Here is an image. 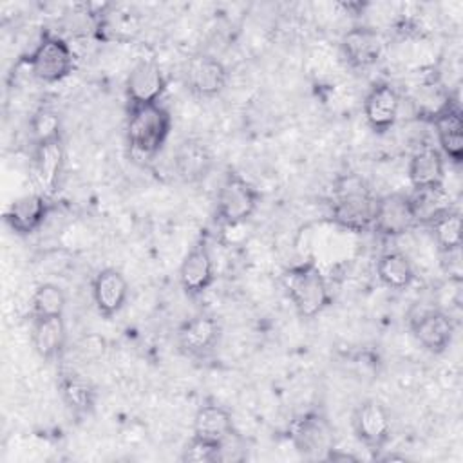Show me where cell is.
<instances>
[{"label":"cell","instance_id":"obj_1","mask_svg":"<svg viewBox=\"0 0 463 463\" xmlns=\"http://www.w3.org/2000/svg\"><path fill=\"white\" fill-rule=\"evenodd\" d=\"M282 286L302 318H315L331 306L327 280L313 259L286 268L282 271Z\"/></svg>","mask_w":463,"mask_h":463},{"label":"cell","instance_id":"obj_2","mask_svg":"<svg viewBox=\"0 0 463 463\" xmlns=\"http://www.w3.org/2000/svg\"><path fill=\"white\" fill-rule=\"evenodd\" d=\"M172 130V116L161 103L127 107V143L145 159L159 154Z\"/></svg>","mask_w":463,"mask_h":463},{"label":"cell","instance_id":"obj_3","mask_svg":"<svg viewBox=\"0 0 463 463\" xmlns=\"http://www.w3.org/2000/svg\"><path fill=\"white\" fill-rule=\"evenodd\" d=\"M378 197L354 175L342 177L333 190L331 221L349 232L362 233L373 228Z\"/></svg>","mask_w":463,"mask_h":463},{"label":"cell","instance_id":"obj_4","mask_svg":"<svg viewBox=\"0 0 463 463\" xmlns=\"http://www.w3.org/2000/svg\"><path fill=\"white\" fill-rule=\"evenodd\" d=\"M260 192L246 177L230 170L217 192L215 221L222 226H239L246 222L259 208Z\"/></svg>","mask_w":463,"mask_h":463},{"label":"cell","instance_id":"obj_5","mask_svg":"<svg viewBox=\"0 0 463 463\" xmlns=\"http://www.w3.org/2000/svg\"><path fill=\"white\" fill-rule=\"evenodd\" d=\"M27 71L43 83H58L72 74L76 58L71 45L58 34L43 33L34 49L24 58Z\"/></svg>","mask_w":463,"mask_h":463},{"label":"cell","instance_id":"obj_6","mask_svg":"<svg viewBox=\"0 0 463 463\" xmlns=\"http://www.w3.org/2000/svg\"><path fill=\"white\" fill-rule=\"evenodd\" d=\"M289 439L304 458L326 459L335 447V429L324 412L307 411L291 421Z\"/></svg>","mask_w":463,"mask_h":463},{"label":"cell","instance_id":"obj_7","mask_svg":"<svg viewBox=\"0 0 463 463\" xmlns=\"http://www.w3.org/2000/svg\"><path fill=\"white\" fill-rule=\"evenodd\" d=\"M409 327L414 340L432 354L445 353L454 338L452 318L438 307H421L411 313Z\"/></svg>","mask_w":463,"mask_h":463},{"label":"cell","instance_id":"obj_8","mask_svg":"<svg viewBox=\"0 0 463 463\" xmlns=\"http://www.w3.org/2000/svg\"><path fill=\"white\" fill-rule=\"evenodd\" d=\"M353 430L356 439L369 450H382L392 434L391 414L378 400H364L353 412Z\"/></svg>","mask_w":463,"mask_h":463},{"label":"cell","instance_id":"obj_9","mask_svg":"<svg viewBox=\"0 0 463 463\" xmlns=\"http://www.w3.org/2000/svg\"><path fill=\"white\" fill-rule=\"evenodd\" d=\"M215 280V264L206 237H199L183 257L179 266V282L190 297H201Z\"/></svg>","mask_w":463,"mask_h":463},{"label":"cell","instance_id":"obj_10","mask_svg":"<svg viewBox=\"0 0 463 463\" xmlns=\"http://www.w3.org/2000/svg\"><path fill=\"white\" fill-rule=\"evenodd\" d=\"M52 210V197L31 192L16 197L5 210L4 221L14 235L27 237L40 230Z\"/></svg>","mask_w":463,"mask_h":463},{"label":"cell","instance_id":"obj_11","mask_svg":"<svg viewBox=\"0 0 463 463\" xmlns=\"http://www.w3.org/2000/svg\"><path fill=\"white\" fill-rule=\"evenodd\" d=\"M63 163H65V152H63L61 139L34 145L33 163H31L34 192L52 197L60 186Z\"/></svg>","mask_w":463,"mask_h":463},{"label":"cell","instance_id":"obj_12","mask_svg":"<svg viewBox=\"0 0 463 463\" xmlns=\"http://www.w3.org/2000/svg\"><path fill=\"white\" fill-rule=\"evenodd\" d=\"M416 217L407 194H387L378 197L373 230L383 237H400L412 230Z\"/></svg>","mask_w":463,"mask_h":463},{"label":"cell","instance_id":"obj_13","mask_svg":"<svg viewBox=\"0 0 463 463\" xmlns=\"http://www.w3.org/2000/svg\"><path fill=\"white\" fill-rule=\"evenodd\" d=\"M166 90V76L159 63L152 60H141L136 63L125 81V94L128 105H150L159 103Z\"/></svg>","mask_w":463,"mask_h":463},{"label":"cell","instance_id":"obj_14","mask_svg":"<svg viewBox=\"0 0 463 463\" xmlns=\"http://www.w3.org/2000/svg\"><path fill=\"white\" fill-rule=\"evenodd\" d=\"M400 94L389 81H376L364 98V116L369 128L376 134L391 130L398 119Z\"/></svg>","mask_w":463,"mask_h":463},{"label":"cell","instance_id":"obj_15","mask_svg":"<svg viewBox=\"0 0 463 463\" xmlns=\"http://www.w3.org/2000/svg\"><path fill=\"white\" fill-rule=\"evenodd\" d=\"M184 81L192 94L199 98H215L228 83V69L213 56L197 54L186 63Z\"/></svg>","mask_w":463,"mask_h":463},{"label":"cell","instance_id":"obj_16","mask_svg":"<svg viewBox=\"0 0 463 463\" xmlns=\"http://www.w3.org/2000/svg\"><path fill=\"white\" fill-rule=\"evenodd\" d=\"M383 51L382 38L369 25H354L340 38V52L353 69H369L378 63Z\"/></svg>","mask_w":463,"mask_h":463},{"label":"cell","instance_id":"obj_17","mask_svg":"<svg viewBox=\"0 0 463 463\" xmlns=\"http://www.w3.org/2000/svg\"><path fill=\"white\" fill-rule=\"evenodd\" d=\"M128 298V282L116 268H103L92 279V300L105 318L118 315Z\"/></svg>","mask_w":463,"mask_h":463},{"label":"cell","instance_id":"obj_18","mask_svg":"<svg viewBox=\"0 0 463 463\" xmlns=\"http://www.w3.org/2000/svg\"><path fill=\"white\" fill-rule=\"evenodd\" d=\"M221 336L219 322L210 315H195L177 329V345L188 356H204Z\"/></svg>","mask_w":463,"mask_h":463},{"label":"cell","instance_id":"obj_19","mask_svg":"<svg viewBox=\"0 0 463 463\" xmlns=\"http://www.w3.org/2000/svg\"><path fill=\"white\" fill-rule=\"evenodd\" d=\"M174 168L184 183H199L213 168V156L204 141L188 137L175 146Z\"/></svg>","mask_w":463,"mask_h":463},{"label":"cell","instance_id":"obj_20","mask_svg":"<svg viewBox=\"0 0 463 463\" xmlns=\"http://www.w3.org/2000/svg\"><path fill=\"white\" fill-rule=\"evenodd\" d=\"M31 344L34 353L45 360H60L67 344V327L63 317H42L33 318Z\"/></svg>","mask_w":463,"mask_h":463},{"label":"cell","instance_id":"obj_21","mask_svg":"<svg viewBox=\"0 0 463 463\" xmlns=\"http://www.w3.org/2000/svg\"><path fill=\"white\" fill-rule=\"evenodd\" d=\"M407 175L414 190L443 188L445 183V159L443 154L432 146H425L412 154Z\"/></svg>","mask_w":463,"mask_h":463},{"label":"cell","instance_id":"obj_22","mask_svg":"<svg viewBox=\"0 0 463 463\" xmlns=\"http://www.w3.org/2000/svg\"><path fill=\"white\" fill-rule=\"evenodd\" d=\"M232 412L219 403L201 405L194 416V434L215 443H222L235 432Z\"/></svg>","mask_w":463,"mask_h":463},{"label":"cell","instance_id":"obj_23","mask_svg":"<svg viewBox=\"0 0 463 463\" xmlns=\"http://www.w3.org/2000/svg\"><path fill=\"white\" fill-rule=\"evenodd\" d=\"M436 128V136L443 154L454 163L459 165L463 161V116L458 105H452L449 110L439 114L432 121Z\"/></svg>","mask_w":463,"mask_h":463},{"label":"cell","instance_id":"obj_24","mask_svg":"<svg viewBox=\"0 0 463 463\" xmlns=\"http://www.w3.org/2000/svg\"><path fill=\"white\" fill-rule=\"evenodd\" d=\"M58 391L65 405L74 414H89L96 403V389L78 373L61 371L58 378Z\"/></svg>","mask_w":463,"mask_h":463},{"label":"cell","instance_id":"obj_25","mask_svg":"<svg viewBox=\"0 0 463 463\" xmlns=\"http://www.w3.org/2000/svg\"><path fill=\"white\" fill-rule=\"evenodd\" d=\"M376 275L389 289H405L414 282V268L411 259L402 251H387L376 262Z\"/></svg>","mask_w":463,"mask_h":463},{"label":"cell","instance_id":"obj_26","mask_svg":"<svg viewBox=\"0 0 463 463\" xmlns=\"http://www.w3.org/2000/svg\"><path fill=\"white\" fill-rule=\"evenodd\" d=\"M432 237L441 253H454L461 250V213L456 208H447L430 224Z\"/></svg>","mask_w":463,"mask_h":463},{"label":"cell","instance_id":"obj_27","mask_svg":"<svg viewBox=\"0 0 463 463\" xmlns=\"http://www.w3.org/2000/svg\"><path fill=\"white\" fill-rule=\"evenodd\" d=\"M411 206L416 217V224H430L439 213H443L449 204V197L443 192V188H430V190H414L412 195H409Z\"/></svg>","mask_w":463,"mask_h":463},{"label":"cell","instance_id":"obj_28","mask_svg":"<svg viewBox=\"0 0 463 463\" xmlns=\"http://www.w3.org/2000/svg\"><path fill=\"white\" fill-rule=\"evenodd\" d=\"M67 297L63 289L52 282L40 284L31 297V315L33 318L42 317H63Z\"/></svg>","mask_w":463,"mask_h":463},{"label":"cell","instance_id":"obj_29","mask_svg":"<svg viewBox=\"0 0 463 463\" xmlns=\"http://www.w3.org/2000/svg\"><path fill=\"white\" fill-rule=\"evenodd\" d=\"M454 103L450 98V92H447L441 85H425L416 98V107H418V118L434 121L439 114L449 110Z\"/></svg>","mask_w":463,"mask_h":463},{"label":"cell","instance_id":"obj_30","mask_svg":"<svg viewBox=\"0 0 463 463\" xmlns=\"http://www.w3.org/2000/svg\"><path fill=\"white\" fill-rule=\"evenodd\" d=\"M29 132L34 145L61 139L60 114L49 107H40L29 119Z\"/></svg>","mask_w":463,"mask_h":463},{"label":"cell","instance_id":"obj_31","mask_svg":"<svg viewBox=\"0 0 463 463\" xmlns=\"http://www.w3.org/2000/svg\"><path fill=\"white\" fill-rule=\"evenodd\" d=\"M219 449L221 443L199 438L192 434V438L186 441L181 461L184 463H219Z\"/></svg>","mask_w":463,"mask_h":463},{"label":"cell","instance_id":"obj_32","mask_svg":"<svg viewBox=\"0 0 463 463\" xmlns=\"http://www.w3.org/2000/svg\"><path fill=\"white\" fill-rule=\"evenodd\" d=\"M347 13H353V14H362L364 13V9H365V2H344V4H340Z\"/></svg>","mask_w":463,"mask_h":463}]
</instances>
